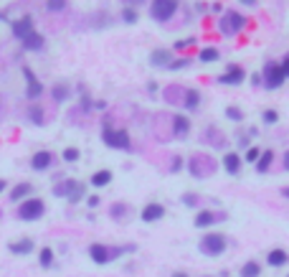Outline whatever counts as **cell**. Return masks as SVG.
I'll return each instance as SVG.
<instances>
[{
    "label": "cell",
    "mask_w": 289,
    "mask_h": 277,
    "mask_svg": "<svg viewBox=\"0 0 289 277\" xmlns=\"http://www.w3.org/2000/svg\"><path fill=\"white\" fill-rule=\"evenodd\" d=\"M282 196H287V198H289V186H287V188H282Z\"/></svg>",
    "instance_id": "obj_48"
},
{
    "label": "cell",
    "mask_w": 289,
    "mask_h": 277,
    "mask_svg": "<svg viewBox=\"0 0 289 277\" xmlns=\"http://www.w3.org/2000/svg\"><path fill=\"white\" fill-rule=\"evenodd\" d=\"M21 43H23V49H28V51H41L46 41H43V36L38 31H33V33H28Z\"/></svg>",
    "instance_id": "obj_16"
},
{
    "label": "cell",
    "mask_w": 289,
    "mask_h": 277,
    "mask_svg": "<svg viewBox=\"0 0 289 277\" xmlns=\"http://www.w3.org/2000/svg\"><path fill=\"white\" fill-rule=\"evenodd\" d=\"M170 61H173L170 49H155V51L150 54V64L158 66V69H167V66H170Z\"/></svg>",
    "instance_id": "obj_10"
},
{
    "label": "cell",
    "mask_w": 289,
    "mask_h": 277,
    "mask_svg": "<svg viewBox=\"0 0 289 277\" xmlns=\"http://www.w3.org/2000/svg\"><path fill=\"white\" fill-rule=\"evenodd\" d=\"M287 277H289V275H287Z\"/></svg>",
    "instance_id": "obj_50"
},
{
    "label": "cell",
    "mask_w": 289,
    "mask_h": 277,
    "mask_svg": "<svg viewBox=\"0 0 289 277\" xmlns=\"http://www.w3.org/2000/svg\"><path fill=\"white\" fill-rule=\"evenodd\" d=\"M46 211V203L41 198H26L18 203V219L21 222H38Z\"/></svg>",
    "instance_id": "obj_3"
},
{
    "label": "cell",
    "mask_w": 289,
    "mask_h": 277,
    "mask_svg": "<svg viewBox=\"0 0 289 277\" xmlns=\"http://www.w3.org/2000/svg\"><path fill=\"white\" fill-rule=\"evenodd\" d=\"M198 105H201V92H198V89H188L185 92V110H195Z\"/></svg>",
    "instance_id": "obj_24"
},
{
    "label": "cell",
    "mask_w": 289,
    "mask_h": 277,
    "mask_svg": "<svg viewBox=\"0 0 289 277\" xmlns=\"http://www.w3.org/2000/svg\"><path fill=\"white\" fill-rule=\"evenodd\" d=\"M46 8H49L51 13H61L66 8V0H49V3H46Z\"/></svg>",
    "instance_id": "obj_30"
},
{
    "label": "cell",
    "mask_w": 289,
    "mask_h": 277,
    "mask_svg": "<svg viewBox=\"0 0 289 277\" xmlns=\"http://www.w3.org/2000/svg\"><path fill=\"white\" fill-rule=\"evenodd\" d=\"M33 31H36V28H33V18H30V16H23V18H18L13 23V36L18 41H23L28 33H33Z\"/></svg>",
    "instance_id": "obj_8"
},
{
    "label": "cell",
    "mask_w": 289,
    "mask_h": 277,
    "mask_svg": "<svg viewBox=\"0 0 289 277\" xmlns=\"http://www.w3.org/2000/svg\"><path fill=\"white\" fill-rule=\"evenodd\" d=\"M114 216H122V214H125V206H119V203H117V206H114V211H112Z\"/></svg>",
    "instance_id": "obj_43"
},
{
    "label": "cell",
    "mask_w": 289,
    "mask_h": 277,
    "mask_svg": "<svg viewBox=\"0 0 289 277\" xmlns=\"http://www.w3.org/2000/svg\"><path fill=\"white\" fill-rule=\"evenodd\" d=\"M262 267H259V262H246V265L241 267V277H259Z\"/></svg>",
    "instance_id": "obj_26"
},
{
    "label": "cell",
    "mask_w": 289,
    "mask_h": 277,
    "mask_svg": "<svg viewBox=\"0 0 289 277\" xmlns=\"http://www.w3.org/2000/svg\"><path fill=\"white\" fill-rule=\"evenodd\" d=\"M226 117L234 120V122H241V120H243V112L236 110V107H228V110H226Z\"/></svg>",
    "instance_id": "obj_32"
},
{
    "label": "cell",
    "mask_w": 289,
    "mask_h": 277,
    "mask_svg": "<svg viewBox=\"0 0 289 277\" xmlns=\"http://www.w3.org/2000/svg\"><path fill=\"white\" fill-rule=\"evenodd\" d=\"M64 160H66V163L79 160V148H66V150H64Z\"/></svg>",
    "instance_id": "obj_33"
},
{
    "label": "cell",
    "mask_w": 289,
    "mask_h": 277,
    "mask_svg": "<svg viewBox=\"0 0 289 277\" xmlns=\"http://www.w3.org/2000/svg\"><path fill=\"white\" fill-rule=\"evenodd\" d=\"M28 117L33 125H43V110L41 107H28Z\"/></svg>",
    "instance_id": "obj_28"
},
{
    "label": "cell",
    "mask_w": 289,
    "mask_h": 277,
    "mask_svg": "<svg viewBox=\"0 0 289 277\" xmlns=\"http://www.w3.org/2000/svg\"><path fill=\"white\" fill-rule=\"evenodd\" d=\"M243 26H246V18H243L241 13H236V10L223 13V18H221V23H218V28H221L223 36H236L238 31H243Z\"/></svg>",
    "instance_id": "obj_5"
},
{
    "label": "cell",
    "mask_w": 289,
    "mask_h": 277,
    "mask_svg": "<svg viewBox=\"0 0 289 277\" xmlns=\"http://www.w3.org/2000/svg\"><path fill=\"white\" fill-rule=\"evenodd\" d=\"M8 249L13 252V254H30L33 252V239H28V237H23V239H18V242H10L8 244Z\"/></svg>",
    "instance_id": "obj_15"
},
{
    "label": "cell",
    "mask_w": 289,
    "mask_h": 277,
    "mask_svg": "<svg viewBox=\"0 0 289 277\" xmlns=\"http://www.w3.org/2000/svg\"><path fill=\"white\" fill-rule=\"evenodd\" d=\"M183 203H185V206H195V203H198V196H195V194H185V196H183Z\"/></svg>",
    "instance_id": "obj_38"
},
{
    "label": "cell",
    "mask_w": 289,
    "mask_h": 277,
    "mask_svg": "<svg viewBox=\"0 0 289 277\" xmlns=\"http://www.w3.org/2000/svg\"><path fill=\"white\" fill-rule=\"evenodd\" d=\"M122 21H125V23H137V10L134 8H130V5H125V10H122Z\"/></svg>",
    "instance_id": "obj_29"
},
{
    "label": "cell",
    "mask_w": 289,
    "mask_h": 277,
    "mask_svg": "<svg viewBox=\"0 0 289 277\" xmlns=\"http://www.w3.org/2000/svg\"><path fill=\"white\" fill-rule=\"evenodd\" d=\"M175 10H178V0H152L150 3V16L158 23L170 21L175 16Z\"/></svg>",
    "instance_id": "obj_4"
},
{
    "label": "cell",
    "mask_w": 289,
    "mask_h": 277,
    "mask_svg": "<svg viewBox=\"0 0 289 277\" xmlns=\"http://www.w3.org/2000/svg\"><path fill=\"white\" fill-rule=\"evenodd\" d=\"M262 77L266 82V89H279L284 84V71H282V64H274L269 61L264 69H262Z\"/></svg>",
    "instance_id": "obj_6"
},
{
    "label": "cell",
    "mask_w": 289,
    "mask_h": 277,
    "mask_svg": "<svg viewBox=\"0 0 289 277\" xmlns=\"http://www.w3.org/2000/svg\"><path fill=\"white\" fill-rule=\"evenodd\" d=\"M112 183V170H97L94 176H91V186L94 188H104V186H109Z\"/></svg>",
    "instance_id": "obj_18"
},
{
    "label": "cell",
    "mask_w": 289,
    "mask_h": 277,
    "mask_svg": "<svg viewBox=\"0 0 289 277\" xmlns=\"http://www.w3.org/2000/svg\"><path fill=\"white\" fill-rule=\"evenodd\" d=\"M76 186H79L76 181H64L61 186H56V188H53V194H56V196H64V198H69V194L74 191Z\"/></svg>",
    "instance_id": "obj_25"
},
{
    "label": "cell",
    "mask_w": 289,
    "mask_h": 277,
    "mask_svg": "<svg viewBox=\"0 0 289 277\" xmlns=\"http://www.w3.org/2000/svg\"><path fill=\"white\" fill-rule=\"evenodd\" d=\"M86 203H89L91 209H97V206H99V196H89V198H86Z\"/></svg>",
    "instance_id": "obj_40"
},
{
    "label": "cell",
    "mask_w": 289,
    "mask_h": 277,
    "mask_svg": "<svg viewBox=\"0 0 289 277\" xmlns=\"http://www.w3.org/2000/svg\"><path fill=\"white\" fill-rule=\"evenodd\" d=\"M282 71H284V79H289V54H287V59L282 61Z\"/></svg>",
    "instance_id": "obj_39"
},
{
    "label": "cell",
    "mask_w": 289,
    "mask_h": 277,
    "mask_svg": "<svg viewBox=\"0 0 289 277\" xmlns=\"http://www.w3.org/2000/svg\"><path fill=\"white\" fill-rule=\"evenodd\" d=\"M223 219H226V214H213V211L203 209V211H198V214H195V226H198V229H203V226H213L216 222H223Z\"/></svg>",
    "instance_id": "obj_9"
},
{
    "label": "cell",
    "mask_w": 289,
    "mask_h": 277,
    "mask_svg": "<svg viewBox=\"0 0 289 277\" xmlns=\"http://www.w3.org/2000/svg\"><path fill=\"white\" fill-rule=\"evenodd\" d=\"M180 166H183V158H175V160H173V168H170V170H175V173H178V170H180Z\"/></svg>",
    "instance_id": "obj_42"
},
{
    "label": "cell",
    "mask_w": 289,
    "mask_h": 277,
    "mask_svg": "<svg viewBox=\"0 0 289 277\" xmlns=\"http://www.w3.org/2000/svg\"><path fill=\"white\" fill-rule=\"evenodd\" d=\"M102 140L109 145V148H114V150H130V133L127 130H117V127L104 125Z\"/></svg>",
    "instance_id": "obj_1"
},
{
    "label": "cell",
    "mask_w": 289,
    "mask_h": 277,
    "mask_svg": "<svg viewBox=\"0 0 289 277\" xmlns=\"http://www.w3.org/2000/svg\"><path fill=\"white\" fill-rule=\"evenodd\" d=\"M226 247H228V239H226V234H221V231H210V234H206L201 239V252L203 254H210V257L223 254Z\"/></svg>",
    "instance_id": "obj_2"
},
{
    "label": "cell",
    "mask_w": 289,
    "mask_h": 277,
    "mask_svg": "<svg viewBox=\"0 0 289 277\" xmlns=\"http://www.w3.org/2000/svg\"><path fill=\"white\" fill-rule=\"evenodd\" d=\"M173 277H188L185 272H173Z\"/></svg>",
    "instance_id": "obj_49"
},
{
    "label": "cell",
    "mask_w": 289,
    "mask_h": 277,
    "mask_svg": "<svg viewBox=\"0 0 289 277\" xmlns=\"http://www.w3.org/2000/svg\"><path fill=\"white\" fill-rule=\"evenodd\" d=\"M271 160H274V153L271 150H264L262 155H259V160H256V170L259 173H266L269 166H271Z\"/></svg>",
    "instance_id": "obj_22"
},
{
    "label": "cell",
    "mask_w": 289,
    "mask_h": 277,
    "mask_svg": "<svg viewBox=\"0 0 289 277\" xmlns=\"http://www.w3.org/2000/svg\"><path fill=\"white\" fill-rule=\"evenodd\" d=\"M243 79H246V74H243V69H241V66H228L226 74L218 77L221 84H241Z\"/></svg>",
    "instance_id": "obj_14"
},
{
    "label": "cell",
    "mask_w": 289,
    "mask_h": 277,
    "mask_svg": "<svg viewBox=\"0 0 289 277\" xmlns=\"http://www.w3.org/2000/svg\"><path fill=\"white\" fill-rule=\"evenodd\" d=\"M218 56H221V54H218L216 46H206V49H201V61H206V64H208V61H216Z\"/></svg>",
    "instance_id": "obj_27"
},
{
    "label": "cell",
    "mask_w": 289,
    "mask_h": 277,
    "mask_svg": "<svg viewBox=\"0 0 289 277\" xmlns=\"http://www.w3.org/2000/svg\"><path fill=\"white\" fill-rule=\"evenodd\" d=\"M266 259H269V265H271V267H284L287 262H289V254H287L284 249H271Z\"/></svg>",
    "instance_id": "obj_19"
},
{
    "label": "cell",
    "mask_w": 289,
    "mask_h": 277,
    "mask_svg": "<svg viewBox=\"0 0 289 277\" xmlns=\"http://www.w3.org/2000/svg\"><path fill=\"white\" fill-rule=\"evenodd\" d=\"M185 46H193V38H190V41H178V43H175V49H185Z\"/></svg>",
    "instance_id": "obj_41"
},
{
    "label": "cell",
    "mask_w": 289,
    "mask_h": 277,
    "mask_svg": "<svg viewBox=\"0 0 289 277\" xmlns=\"http://www.w3.org/2000/svg\"><path fill=\"white\" fill-rule=\"evenodd\" d=\"M223 168L231 173V176H236V173L241 170V158H238L236 153H226V155H223Z\"/></svg>",
    "instance_id": "obj_17"
},
{
    "label": "cell",
    "mask_w": 289,
    "mask_h": 277,
    "mask_svg": "<svg viewBox=\"0 0 289 277\" xmlns=\"http://www.w3.org/2000/svg\"><path fill=\"white\" fill-rule=\"evenodd\" d=\"M30 191H33V186H30V183H21V186L13 188L10 198H13V201H26V198L30 196Z\"/></svg>",
    "instance_id": "obj_20"
},
{
    "label": "cell",
    "mask_w": 289,
    "mask_h": 277,
    "mask_svg": "<svg viewBox=\"0 0 289 277\" xmlns=\"http://www.w3.org/2000/svg\"><path fill=\"white\" fill-rule=\"evenodd\" d=\"M89 257L97 262V265H106V262L112 259V252H109V247H104V244H91L89 247Z\"/></svg>",
    "instance_id": "obj_13"
},
{
    "label": "cell",
    "mask_w": 289,
    "mask_h": 277,
    "mask_svg": "<svg viewBox=\"0 0 289 277\" xmlns=\"http://www.w3.org/2000/svg\"><path fill=\"white\" fill-rule=\"evenodd\" d=\"M241 3H243V5H249V8H254V5L259 3V0H241Z\"/></svg>",
    "instance_id": "obj_44"
},
{
    "label": "cell",
    "mask_w": 289,
    "mask_h": 277,
    "mask_svg": "<svg viewBox=\"0 0 289 277\" xmlns=\"http://www.w3.org/2000/svg\"><path fill=\"white\" fill-rule=\"evenodd\" d=\"M284 168H287V170H289V150H287V153H284Z\"/></svg>",
    "instance_id": "obj_46"
},
{
    "label": "cell",
    "mask_w": 289,
    "mask_h": 277,
    "mask_svg": "<svg viewBox=\"0 0 289 277\" xmlns=\"http://www.w3.org/2000/svg\"><path fill=\"white\" fill-rule=\"evenodd\" d=\"M51 163H53V155L49 150H38L30 158V168L33 170H46V168H51Z\"/></svg>",
    "instance_id": "obj_12"
},
{
    "label": "cell",
    "mask_w": 289,
    "mask_h": 277,
    "mask_svg": "<svg viewBox=\"0 0 289 277\" xmlns=\"http://www.w3.org/2000/svg\"><path fill=\"white\" fill-rule=\"evenodd\" d=\"M66 97H69V89H66V86H61V84H58V86H53V99L64 102Z\"/></svg>",
    "instance_id": "obj_34"
},
{
    "label": "cell",
    "mask_w": 289,
    "mask_h": 277,
    "mask_svg": "<svg viewBox=\"0 0 289 277\" xmlns=\"http://www.w3.org/2000/svg\"><path fill=\"white\" fill-rule=\"evenodd\" d=\"M262 117H264V122H266V125H274V122L279 120V114L274 112V110H264V114H262Z\"/></svg>",
    "instance_id": "obj_35"
},
{
    "label": "cell",
    "mask_w": 289,
    "mask_h": 277,
    "mask_svg": "<svg viewBox=\"0 0 289 277\" xmlns=\"http://www.w3.org/2000/svg\"><path fill=\"white\" fill-rule=\"evenodd\" d=\"M173 125H175V135H178V138H185V135H188L190 122L183 117V114H175V117H173Z\"/></svg>",
    "instance_id": "obj_21"
},
{
    "label": "cell",
    "mask_w": 289,
    "mask_h": 277,
    "mask_svg": "<svg viewBox=\"0 0 289 277\" xmlns=\"http://www.w3.org/2000/svg\"><path fill=\"white\" fill-rule=\"evenodd\" d=\"M81 198H84V186L79 183V186H76L74 191L69 194V203H76V201H81Z\"/></svg>",
    "instance_id": "obj_31"
},
{
    "label": "cell",
    "mask_w": 289,
    "mask_h": 277,
    "mask_svg": "<svg viewBox=\"0 0 289 277\" xmlns=\"http://www.w3.org/2000/svg\"><path fill=\"white\" fill-rule=\"evenodd\" d=\"M140 216H142V222H147V224L160 222V219L165 216V206H162V203H147Z\"/></svg>",
    "instance_id": "obj_11"
},
{
    "label": "cell",
    "mask_w": 289,
    "mask_h": 277,
    "mask_svg": "<svg viewBox=\"0 0 289 277\" xmlns=\"http://www.w3.org/2000/svg\"><path fill=\"white\" fill-rule=\"evenodd\" d=\"M23 77H26V97L28 99H36V97H41V92H43V84L36 79V74H33V69L30 66H23Z\"/></svg>",
    "instance_id": "obj_7"
},
{
    "label": "cell",
    "mask_w": 289,
    "mask_h": 277,
    "mask_svg": "<svg viewBox=\"0 0 289 277\" xmlns=\"http://www.w3.org/2000/svg\"><path fill=\"white\" fill-rule=\"evenodd\" d=\"M38 262H41V267H46V270L53 265V249H51V247H43V249L38 252Z\"/></svg>",
    "instance_id": "obj_23"
},
{
    "label": "cell",
    "mask_w": 289,
    "mask_h": 277,
    "mask_svg": "<svg viewBox=\"0 0 289 277\" xmlns=\"http://www.w3.org/2000/svg\"><path fill=\"white\" fill-rule=\"evenodd\" d=\"M5 186H8V183H5L3 178H0V194H3V191H5Z\"/></svg>",
    "instance_id": "obj_47"
},
{
    "label": "cell",
    "mask_w": 289,
    "mask_h": 277,
    "mask_svg": "<svg viewBox=\"0 0 289 277\" xmlns=\"http://www.w3.org/2000/svg\"><path fill=\"white\" fill-rule=\"evenodd\" d=\"M210 10H213V13H221L223 8H221V3H213V5H210Z\"/></svg>",
    "instance_id": "obj_45"
},
{
    "label": "cell",
    "mask_w": 289,
    "mask_h": 277,
    "mask_svg": "<svg viewBox=\"0 0 289 277\" xmlns=\"http://www.w3.org/2000/svg\"><path fill=\"white\" fill-rule=\"evenodd\" d=\"M259 155H262V150H259V148H249L246 150V160H249V163H256Z\"/></svg>",
    "instance_id": "obj_36"
},
{
    "label": "cell",
    "mask_w": 289,
    "mask_h": 277,
    "mask_svg": "<svg viewBox=\"0 0 289 277\" xmlns=\"http://www.w3.org/2000/svg\"><path fill=\"white\" fill-rule=\"evenodd\" d=\"M190 61L188 59H178V61H170V66H167V69H173V71H178V69H185Z\"/></svg>",
    "instance_id": "obj_37"
}]
</instances>
